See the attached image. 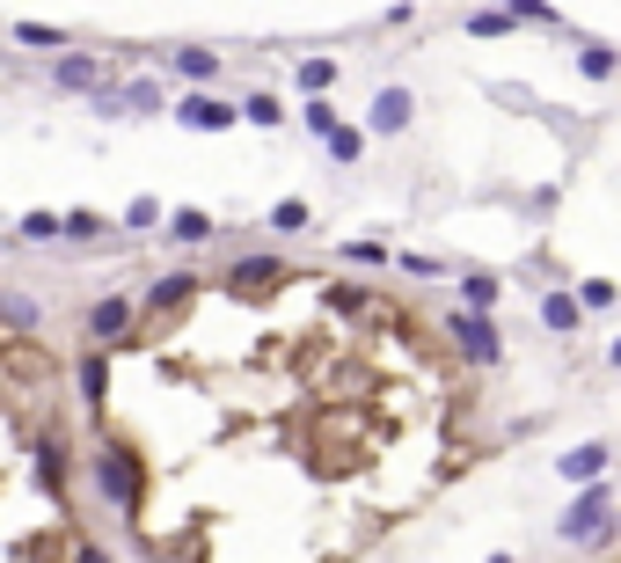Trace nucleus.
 <instances>
[{
	"label": "nucleus",
	"mask_w": 621,
	"mask_h": 563,
	"mask_svg": "<svg viewBox=\"0 0 621 563\" xmlns=\"http://www.w3.org/2000/svg\"><path fill=\"white\" fill-rule=\"evenodd\" d=\"M124 322H132V300H103L88 308V337H124Z\"/></svg>",
	"instance_id": "nucleus-1"
},
{
	"label": "nucleus",
	"mask_w": 621,
	"mask_h": 563,
	"mask_svg": "<svg viewBox=\"0 0 621 563\" xmlns=\"http://www.w3.org/2000/svg\"><path fill=\"white\" fill-rule=\"evenodd\" d=\"M183 124H198V132H219V124H235V110H227V103H213V96H191V103H183Z\"/></svg>",
	"instance_id": "nucleus-2"
},
{
	"label": "nucleus",
	"mask_w": 621,
	"mask_h": 563,
	"mask_svg": "<svg viewBox=\"0 0 621 563\" xmlns=\"http://www.w3.org/2000/svg\"><path fill=\"white\" fill-rule=\"evenodd\" d=\"M403 118H409V96H403V88H387V96L373 103V124H381V132H395Z\"/></svg>",
	"instance_id": "nucleus-3"
},
{
	"label": "nucleus",
	"mask_w": 621,
	"mask_h": 563,
	"mask_svg": "<svg viewBox=\"0 0 621 563\" xmlns=\"http://www.w3.org/2000/svg\"><path fill=\"white\" fill-rule=\"evenodd\" d=\"M599 462H607L599 446H577L571 462H563V476H571V483H585V476H599Z\"/></svg>",
	"instance_id": "nucleus-4"
},
{
	"label": "nucleus",
	"mask_w": 621,
	"mask_h": 563,
	"mask_svg": "<svg viewBox=\"0 0 621 563\" xmlns=\"http://www.w3.org/2000/svg\"><path fill=\"white\" fill-rule=\"evenodd\" d=\"M300 81H308V88H330L336 67H330V59H308V67H300Z\"/></svg>",
	"instance_id": "nucleus-5"
},
{
	"label": "nucleus",
	"mask_w": 621,
	"mask_h": 563,
	"mask_svg": "<svg viewBox=\"0 0 621 563\" xmlns=\"http://www.w3.org/2000/svg\"><path fill=\"white\" fill-rule=\"evenodd\" d=\"M213 67H219L213 51H183V74H191V81H205V74H213Z\"/></svg>",
	"instance_id": "nucleus-6"
},
{
	"label": "nucleus",
	"mask_w": 621,
	"mask_h": 563,
	"mask_svg": "<svg viewBox=\"0 0 621 563\" xmlns=\"http://www.w3.org/2000/svg\"><path fill=\"white\" fill-rule=\"evenodd\" d=\"M205 235V213H176V242H198Z\"/></svg>",
	"instance_id": "nucleus-7"
},
{
	"label": "nucleus",
	"mask_w": 621,
	"mask_h": 563,
	"mask_svg": "<svg viewBox=\"0 0 621 563\" xmlns=\"http://www.w3.org/2000/svg\"><path fill=\"white\" fill-rule=\"evenodd\" d=\"M614 367H621V344H614Z\"/></svg>",
	"instance_id": "nucleus-8"
}]
</instances>
